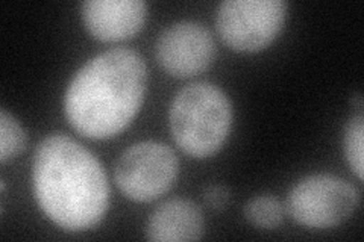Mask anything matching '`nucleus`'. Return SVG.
Wrapping results in <instances>:
<instances>
[{
  "instance_id": "f257e3e1",
  "label": "nucleus",
  "mask_w": 364,
  "mask_h": 242,
  "mask_svg": "<svg viewBox=\"0 0 364 242\" xmlns=\"http://www.w3.org/2000/svg\"><path fill=\"white\" fill-rule=\"evenodd\" d=\"M32 180L43 212L70 232L96 226L108 209L104 168L93 153L65 135L41 141L33 158Z\"/></svg>"
},
{
  "instance_id": "f03ea898",
  "label": "nucleus",
  "mask_w": 364,
  "mask_h": 242,
  "mask_svg": "<svg viewBox=\"0 0 364 242\" xmlns=\"http://www.w3.org/2000/svg\"><path fill=\"white\" fill-rule=\"evenodd\" d=\"M147 88L141 55L112 49L97 55L76 73L64 108L77 133L105 140L120 133L140 111Z\"/></svg>"
},
{
  "instance_id": "7ed1b4c3",
  "label": "nucleus",
  "mask_w": 364,
  "mask_h": 242,
  "mask_svg": "<svg viewBox=\"0 0 364 242\" xmlns=\"http://www.w3.org/2000/svg\"><path fill=\"white\" fill-rule=\"evenodd\" d=\"M168 123L173 140L182 152L199 159L208 158L219 152L230 133L231 101L213 84H190L175 96Z\"/></svg>"
},
{
  "instance_id": "20e7f679",
  "label": "nucleus",
  "mask_w": 364,
  "mask_h": 242,
  "mask_svg": "<svg viewBox=\"0 0 364 242\" xmlns=\"http://www.w3.org/2000/svg\"><path fill=\"white\" fill-rule=\"evenodd\" d=\"M287 16L282 0H226L215 14L220 38L238 52H258L278 37Z\"/></svg>"
},
{
  "instance_id": "39448f33",
  "label": "nucleus",
  "mask_w": 364,
  "mask_h": 242,
  "mask_svg": "<svg viewBox=\"0 0 364 242\" xmlns=\"http://www.w3.org/2000/svg\"><path fill=\"white\" fill-rule=\"evenodd\" d=\"M357 204L358 192L349 182L333 175H314L290 189L286 209L305 227L329 229L343 223Z\"/></svg>"
},
{
  "instance_id": "423d86ee",
  "label": "nucleus",
  "mask_w": 364,
  "mask_h": 242,
  "mask_svg": "<svg viewBox=\"0 0 364 242\" xmlns=\"http://www.w3.org/2000/svg\"><path fill=\"white\" fill-rule=\"evenodd\" d=\"M178 170V158L172 148L163 143L146 141L124 150L114 170V179L129 200L146 203L172 188Z\"/></svg>"
},
{
  "instance_id": "0eeeda50",
  "label": "nucleus",
  "mask_w": 364,
  "mask_h": 242,
  "mask_svg": "<svg viewBox=\"0 0 364 242\" xmlns=\"http://www.w3.org/2000/svg\"><path fill=\"white\" fill-rule=\"evenodd\" d=\"M155 56L168 75L191 77L205 72L213 64L215 44L203 25L184 20L163 31L155 44Z\"/></svg>"
},
{
  "instance_id": "6e6552de",
  "label": "nucleus",
  "mask_w": 364,
  "mask_h": 242,
  "mask_svg": "<svg viewBox=\"0 0 364 242\" xmlns=\"http://www.w3.org/2000/svg\"><path fill=\"white\" fill-rule=\"evenodd\" d=\"M146 17L147 5L141 0H88L82 4L84 25L100 41H122L136 35Z\"/></svg>"
},
{
  "instance_id": "1a4fd4ad",
  "label": "nucleus",
  "mask_w": 364,
  "mask_h": 242,
  "mask_svg": "<svg viewBox=\"0 0 364 242\" xmlns=\"http://www.w3.org/2000/svg\"><path fill=\"white\" fill-rule=\"evenodd\" d=\"M200 207L187 199H172L158 206L146 227L147 239L156 242L198 241L203 235Z\"/></svg>"
},
{
  "instance_id": "9d476101",
  "label": "nucleus",
  "mask_w": 364,
  "mask_h": 242,
  "mask_svg": "<svg viewBox=\"0 0 364 242\" xmlns=\"http://www.w3.org/2000/svg\"><path fill=\"white\" fill-rule=\"evenodd\" d=\"M245 216L259 229H275L284 220V206L272 195H258L246 203Z\"/></svg>"
},
{
  "instance_id": "9b49d317",
  "label": "nucleus",
  "mask_w": 364,
  "mask_h": 242,
  "mask_svg": "<svg viewBox=\"0 0 364 242\" xmlns=\"http://www.w3.org/2000/svg\"><path fill=\"white\" fill-rule=\"evenodd\" d=\"M28 136L20 123L5 109L0 111V160L2 164L14 159L25 150Z\"/></svg>"
},
{
  "instance_id": "f8f14e48",
  "label": "nucleus",
  "mask_w": 364,
  "mask_h": 242,
  "mask_svg": "<svg viewBox=\"0 0 364 242\" xmlns=\"http://www.w3.org/2000/svg\"><path fill=\"white\" fill-rule=\"evenodd\" d=\"M364 144V119L363 115H355L349 120L345 129V153L350 168L357 177L363 179V145Z\"/></svg>"
},
{
  "instance_id": "ddd939ff",
  "label": "nucleus",
  "mask_w": 364,
  "mask_h": 242,
  "mask_svg": "<svg viewBox=\"0 0 364 242\" xmlns=\"http://www.w3.org/2000/svg\"><path fill=\"white\" fill-rule=\"evenodd\" d=\"M203 200L211 209H225L231 200V192L223 185H208L203 189Z\"/></svg>"
}]
</instances>
